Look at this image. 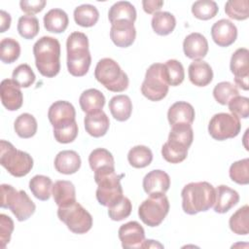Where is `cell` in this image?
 <instances>
[{
  "instance_id": "6da1fadb",
  "label": "cell",
  "mask_w": 249,
  "mask_h": 249,
  "mask_svg": "<svg viewBox=\"0 0 249 249\" xmlns=\"http://www.w3.org/2000/svg\"><path fill=\"white\" fill-rule=\"evenodd\" d=\"M35 65L40 74L53 78L60 70V43L51 36H43L33 46Z\"/></svg>"
},
{
  "instance_id": "c3c4849f",
  "label": "cell",
  "mask_w": 249,
  "mask_h": 249,
  "mask_svg": "<svg viewBox=\"0 0 249 249\" xmlns=\"http://www.w3.org/2000/svg\"><path fill=\"white\" fill-rule=\"evenodd\" d=\"M78 135V124L77 122L74 124L59 128V129H53V136L55 140L62 144H67L73 142Z\"/></svg>"
},
{
  "instance_id": "f35d334b",
  "label": "cell",
  "mask_w": 249,
  "mask_h": 249,
  "mask_svg": "<svg viewBox=\"0 0 249 249\" xmlns=\"http://www.w3.org/2000/svg\"><path fill=\"white\" fill-rule=\"evenodd\" d=\"M219 11L218 5L212 0H198L192 5V13L195 18L207 20L214 18Z\"/></svg>"
},
{
  "instance_id": "ac0fdd59",
  "label": "cell",
  "mask_w": 249,
  "mask_h": 249,
  "mask_svg": "<svg viewBox=\"0 0 249 249\" xmlns=\"http://www.w3.org/2000/svg\"><path fill=\"white\" fill-rule=\"evenodd\" d=\"M142 185L148 195L165 194L170 187V177L165 171L155 169L145 175Z\"/></svg>"
},
{
  "instance_id": "7a4b0ae2",
  "label": "cell",
  "mask_w": 249,
  "mask_h": 249,
  "mask_svg": "<svg viewBox=\"0 0 249 249\" xmlns=\"http://www.w3.org/2000/svg\"><path fill=\"white\" fill-rule=\"evenodd\" d=\"M67 69L72 76H85L91 63L88 36L79 31L72 32L66 41Z\"/></svg>"
},
{
  "instance_id": "f546056e",
  "label": "cell",
  "mask_w": 249,
  "mask_h": 249,
  "mask_svg": "<svg viewBox=\"0 0 249 249\" xmlns=\"http://www.w3.org/2000/svg\"><path fill=\"white\" fill-rule=\"evenodd\" d=\"M44 26L49 32L61 33L68 26L69 18L61 9H52L44 16Z\"/></svg>"
},
{
  "instance_id": "8992f818",
  "label": "cell",
  "mask_w": 249,
  "mask_h": 249,
  "mask_svg": "<svg viewBox=\"0 0 249 249\" xmlns=\"http://www.w3.org/2000/svg\"><path fill=\"white\" fill-rule=\"evenodd\" d=\"M124 174L118 175L115 168H105L94 172V181L97 184L96 199L99 204L109 206L123 195L121 179Z\"/></svg>"
},
{
  "instance_id": "30bf717a",
  "label": "cell",
  "mask_w": 249,
  "mask_h": 249,
  "mask_svg": "<svg viewBox=\"0 0 249 249\" xmlns=\"http://www.w3.org/2000/svg\"><path fill=\"white\" fill-rule=\"evenodd\" d=\"M57 217L74 233H86L92 227L90 213L77 201L66 206L58 207Z\"/></svg>"
},
{
  "instance_id": "74e56055",
  "label": "cell",
  "mask_w": 249,
  "mask_h": 249,
  "mask_svg": "<svg viewBox=\"0 0 249 249\" xmlns=\"http://www.w3.org/2000/svg\"><path fill=\"white\" fill-rule=\"evenodd\" d=\"M20 54V45L13 38H4L0 42V58L4 63L15 62Z\"/></svg>"
},
{
  "instance_id": "5b68a950",
  "label": "cell",
  "mask_w": 249,
  "mask_h": 249,
  "mask_svg": "<svg viewBox=\"0 0 249 249\" xmlns=\"http://www.w3.org/2000/svg\"><path fill=\"white\" fill-rule=\"evenodd\" d=\"M0 205L2 208L10 209L19 222L30 218L36 210L35 203L31 200L25 191H18L8 184L1 185Z\"/></svg>"
},
{
  "instance_id": "4316f807",
  "label": "cell",
  "mask_w": 249,
  "mask_h": 249,
  "mask_svg": "<svg viewBox=\"0 0 249 249\" xmlns=\"http://www.w3.org/2000/svg\"><path fill=\"white\" fill-rule=\"evenodd\" d=\"M81 109L87 113L91 114L102 110L105 105L104 94L96 89H89L82 92L79 98Z\"/></svg>"
},
{
  "instance_id": "d6986e66",
  "label": "cell",
  "mask_w": 249,
  "mask_h": 249,
  "mask_svg": "<svg viewBox=\"0 0 249 249\" xmlns=\"http://www.w3.org/2000/svg\"><path fill=\"white\" fill-rule=\"evenodd\" d=\"M136 37V29L133 22L119 21L111 24L110 38L120 48H127L133 44Z\"/></svg>"
},
{
  "instance_id": "bcb514c9",
  "label": "cell",
  "mask_w": 249,
  "mask_h": 249,
  "mask_svg": "<svg viewBox=\"0 0 249 249\" xmlns=\"http://www.w3.org/2000/svg\"><path fill=\"white\" fill-rule=\"evenodd\" d=\"M12 78L20 88H29L35 82L36 76L28 64L22 63L14 69Z\"/></svg>"
},
{
  "instance_id": "ab89813d",
  "label": "cell",
  "mask_w": 249,
  "mask_h": 249,
  "mask_svg": "<svg viewBox=\"0 0 249 249\" xmlns=\"http://www.w3.org/2000/svg\"><path fill=\"white\" fill-rule=\"evenodd\" d=\"M132 210V204L128 197L123 196L108 206V215L113 221H122L127 218Z\"/></svg>"
},
{
  "instance_id": "f907efd6",
  "label": "cell",
  "mask_w": 249,
  "mask_h": 249,
  "mask_svg": "<svg viewBox=\"0 0 249 249\" xmlns=\"http://www.w3.org/2000/svg\"><path fill=\"white\" fill-rule=\"evenodd\" d=\"M46 4H47L46 0H31V1L21 0L19 2L21 11L26 13L29 16H33L41 12L45 8Z\"/></svg>"
},
{
  "instance_id": "8fae6325",
  "label": "cell",
  "mask_w": 249,
  "mask_h": 249,
  "mask_svg": "<svg viewBox=\"0 0 249 249\" xmlns=\"http://www.w3.org/2000/svg\"><path fill=\"white\" fill-rule=\"evenodd\" d=\"M169 201L165 194L149 195L138 208L141 221L149 227L160 226L169 211Z\"/></svg>"
},
{
  "instance_id": "2e32d148",
  "label": "cell",
  "mask_w": 249,
  "mask_h": 249,
  "mask_svg": "<svg viewBox=\"0 0 249 249\" xmlns=\"http://www.w3.org/2000/svg\"><path fill=\"white\" fill-rule=\"evenodd\" d=\"M0 96L3 106L8 111L18 110L23 103L20 87L13 79H5L0 85Z\"/></svg>"
},
{
  "instance_id": "d4e9b609",
  "label": "cell",
  "mask_w": 249,
  "mask_h": 249,
  "mask_svg": "<svg viewBox=\"0 0 249 249\" xmlns=\"http://www.w3.org/2000/svg\"><path fill=\"white\" fill-rule=\"evenodd\" d=\"M188 75L191 83L196 87H205L213 80L212 68L203 60H194L189 65Z\"/></svg>"
},
{
  "instance_id": "db71d44e",
  "label": "cell",
  "mask_w": 249,
  "mask_h": 249,
  "mask_svg": "<svg viewBox=\"0 0 249 249\" xmlns=\"http://www.w3.org/2000/svg\"><path fill=\"white\" fill-rule=\"evenodd\" d=\"M150 247H160V248H162L163 246L160 243H159V242H157L156 240H153V239L145 240L143 248H150Z\"/></svg>"
},
{
  "instance_id": "ba28073f",
  "label": "cell",
  "mask_w": 249,
  "mask_h": 249,
  "mask_svg": "<svg viewBox=\"0 0 249 249\" xmlns=\"http://www.w3.org/2000/svg\"><path fill=\"white\" fill-rule=\"evenodd\" d=\"M95 79L108 90L122 92L128 87V77L120 65L112 58L105 57L100 59L94 70Z\"/></svg>"
},
{
  "instance_id": "f6af8a7d",
  "label": "cell",
  "mask_w": 249,
  "mask_h": 249,
  "mask_svg": "<svg viewBox=\"0 0 249 249\" xmlns=\"http://www.w3.org/2000/svg\"><path fill=\"white\" fill-rule=\"evenodd\" d=\"M229 174L233 182L239 185H247L249 183V159L234 161L230 167Z\"/></svg>"
},
{
  "instance_id": "44dd1931",
  "label": "cell",
  "mask_w": 249,
  "mask_h": 249,
  "mask_svg": "<svg viewBox=\"0 0 249 249\" xmlns=\"http://www.w3.org/2000/svg\"><path fill=\"white\" fill-rule=\"evenodd\" d=\"M196 113L193 105L186 101H177L173 103L167 112V120L170 126L177 124L192 125Z\"/></svg>"
},
{
  "instance_id": "4dcf8cb0",
  "label": "cell",
  "mask_w": 249,
  "mask_h": 249,
  "mask_svg": "<svg viewBox=\"0 0 249 249\" xmlns=\"http://www.w3.org/2000/svg\"><path fill=\"white\" fill-rule=\"evenodd\" d=\"M151 24L153 30L158 35L165 36L174 30L176 26V19L169 12H158L154 14Z\"/></svg>"
},
{
  "instance_id": "8d00e7d4",
  "label": "cell",
  "mask_w": 249,
  "mask_h": 249,
  "mask_svg": "<svg viewBox=\"0 0 249 249\" xmlns=\"http://www.w3.org/2000/svg\"><path fill=\"white\" fill-rule=\"evenodd\" d=\"M89 163L94 172L108 167H115L113 155L104 148L94 149L89 156Z\"/></svg>"
},
{
  "instance_id": "816d5d0a",
  "label": "cell",
  "mask_w": 249,
  "mask_h": 249,
  "mask_svg": "<svg viewBox=\"0 0 249 249\" xmlns=\"http://www.w3.org/2000/svg\"><path fill=\"white\" fill-rule=\"evenodd\" d=\"M142 6H143V10L147 14L152 15L160 11L161 7L163 6V1L162 0H143Z\"/></svg>"
},
{
  "instance_id": "277c9868",
  "label": "cell",
  "mask_w": 249,
  "mask_h": 249,
  "mask_svg": "<svg viewBox=\"0 0 249 249\" xmlns=\"http://www.w3.org/2000/svg\"><path fill=\"white\" fill-rule=\"evenodd\" d=\"M194 140L192 125L177 124L171 126L168 139L161 147L163 157L172 162L183 161Z\"/></svg>"
},
{
  "instance_id": "5bb4252c",
  "label": "cell",
  "mask_w": 249,
  "mask_h": 249,
  "mask_svg": "<svg viewBox=\"0 0 249 249\" xmlns=\"http://www.w3.org/2000/svg\"><path fill=\"white\" fill-rule=\"evenodd\" d=\"M76 111L74 106L65 100L53 102L48 111V118L53 129L68 126L76 122Z\"/></svg>"
},
{
  "instance_id": "836d02e7",
  "label": "cell",
  "mask_w": 249,
  "mask_h": 249,
  "mask_svg": "<svg viewBox=\"0 0 249 249\" xmlns=\"http://www.w3.org/2000/svg\"><path fill=\"white\" fill-rule=\"evenodd\" d=\"M29 189L32 195L40 200H48L52 195V179L45 175H35L29 181Z\"/></svg>"
},
{
  "instance_id": "ee69618b",
  "label": "cell",
  "mask_w": 249,
  "mask_h": 249,
  "mask_svg": "<svg viewBox=\"0 0 249 249\" xmlns=\"http://www.w3.org/2000/svg\"><path fill=\"white\" fill-rule=\"evenodd\" d=\"M164 68L168 86L176 87L182 84L185 78V71L180 61L176 59H168L164 63Z\"/></svg>"
},
{
  "instance_id": "b9f144b4",
  "label": "cell",
  "mask_w": 249,
  "mask_h": 249,
  "mask_svg": "<svg viewBox=\"0 0 249 249\" xmlns=\"http://www.w3.org/2000/svg\"><path fill=\"white\" fill-rule=\"evenodd\" d=\"M39 20L34 16H21L18 21V34L24 39H33L39 32Z\"/></svg>"
},
{
  "instance_id": "e0dca14e",
  "label": "cell",
  "mask_w": 249,
  "mask_h": 249,
  "mask_svg": "<svg viewBox=\"0 0 249 249\" xmlns=\"http://www.w3.org/2000/svg\"><path fill=\"white\" fill-rule=\"evenodd\" d=\"M211 36L219 47H229L236 40L237 28L231 20L222 18L212 25Z\"/></svg>"
},
{
  "instance_id": "7bdbcfd3",
  "label": "cell",
  "mask_w": 249,
  "mask_h": 249,
  "mask_svg": "<svg viewBox=\"0 0 249 249\" xmlns=\"http://www.w3.org/2000/svg\"><path fill=\"white\" fill-rule=\"evenodd\" d=\"M225 13L233 19L244 20L249 18L248 0H229L225 5Z\"/></svg>"
},
{
  "instance_id": "484cf974",
  "label": "cell",
  "mask_w": 249,
  "mask_h": 249,
  "mask_svg": "<svg viewBox=\"0 0 249 249\" xmlns=\"http://www.w3.org/2000/svg\"><path fill=\"white\" fill-rule=\"evenodd\" d=\"M52 195L58 207L69 205L76 200V190L72 182L58 180L53 185Z\"/></svg>"
},
{
  "instance_id": "e575fe53",
  "label": "cell",
  "mask_w": 249,
  "mask_h": 249,
  "mask_svg": "<svg viewBox=\"0 0 249 249\" xmlns=\"http://www.w3.org/2000/svg\"><path fill=\"white\" fill-rule=\"evenodd\" d=\"M229 226L231 231L239 235L249 232V207L247 204L238 208L230 218Z\"/></svg>"
},
{
  "instance_id": "d6a6232c",
  "label": "cell",
  "mask_w": 249,
  "mask_h": 249,
  "mask_svg": "<svg viewBox=\"0 0 249 249\" xmlns=\"http://www.w3.org/2000/svg\"><path fill=\"white\" fill-rule=\"evenodd\" d=\"M37 128V121L29 113L20 114L14 123V129L20 138H31L36 134Z\"/></svg>"
},
{
  "instance_id": "7dc6e473",
  "label": "cell",
  "mask_w": 249,
  "mask_h": 249,
  "mask_svg": "<svg viewBox=\"0 0 249 249\" xmlns=\"http://www.w3.org/2000/svg\"><path fill=\"white\" fill-rule=\"evenodd\" d=\"M229 110L237 118L247 119L249 117V99L239 94L233 97L229 103Z\"/></svg>"
},
{
  "instance_id": "ffe728a7",
  "label": "cell",
  "mask_w": 249,
  "mask_h": 249,
  "mask_svg": "<svg viewBox=\"0 0 249 249\" xmlns=\"http://www.w3.org/2000/svg\"><path fill=\"white\" fill-rule=\"evenodd\" d=\"M183 51L187 57L201 60L208 53L207 39L198 32L190 33L183 42Z\"/></svg>"
},
{
  "instance_id": "9c48e42d",
  "label": "cell",
  "mask_w": 249,
  "mask_h": 249,
  "mask_svg": "<svg viewBox=\"0 0 249 249\" xmlns=\"http://www.w3.org/2000/svg\"><path fill=\"white\" fill-rule=\"evenodd\" d=\"M168 88L164 64L154 63L150 65L141 86L142 94L151 101H160L166 96Z\"/></svg>"
},
{
  "instance_id": "60d3db41",
  "label": "cell",
  "mask_w": 249,
  "mask_h": 249,
  "mask_svg": "<svg viewBox=\"0 0 249 249\" xmlns=\"http://www.w3.org/2000/svg\"><path fill=\"white\" fill-rule=\"evenodd\" d=\"M239 91L235 85L230 82L218 83L213 89V96L215 100L221 105H228V103L236 95Z\"/></svg>"
},
{
  "instance_id": "1f68e13d",
  "label": "cell",
  "mask_w": 249,
  "mask_h": 249,
  "mask_svg": "<svg viewBox=\"0 0 249 249\" xmlns=\"http://www.w3.org/2000/svg\"><path fill=\"white\" fill-rule=\"evenodd\" d=\"M99 18V12L93 5L83 4L74 10V20L82 27L93 26Z\"/></svg>"
},
{
  "instance_id": "9a60e30c",
  "label": "cell",
  "mask_w": 249,
  "mask_h": 249,
  "mask_svg": "<svg viewBox=\"0 0 249 249\" xmlns=\"http://www.w3.org/2000/svg\"><path fill=\"white\" fill-rule=\"evenodd\" d=\"M118 233L123 248H143L145 231L138 222L130 221L122 225Z\"/></svg>"
},
{
  "instance_id": "cb8c5ba5",
  "label": "cell",
  "mask_w": 249,
  "mask_h": 249,
  "mask_svg": "<svg viewBox=\"0 0 249 249\" xmlns=\"http://www.w3.org/2000/svg\"><path fill=\"white\" fill-rule=\"evenodd\" d=\"M86 131L92 137H101L106 134L110 126V121L103 110L87 114L84 120Z\"/></svg>"
},
{
  "instance_id": "52a82bcc",
  "label": "cell",
  "mask_w": 249,
  "mask_h": 249,
  "mask_svg": "<svg viewBox=\"0 0 249 249\" xmlns=\"http://www.w3.org/2000/svg\"><path fill=\"white\" fill-rule=\"evenodd\" d=\"M0 163L6 170L15 177L27 175L33 167L32 157L6 140L0 141Z\"/></svg>"
},
{
  "instance_id": "f1b7e54d",
  "label": "cell",
  "mask_w": 249,
  "mask_h": 249,
  "mask_svg": "<svg viewBox=\"0 0 249 249\" xmlns=\"http://www.w3.org/2000/svg\"><path fill=\"white\" fill-rule=\"evenodd\" d=\"M109 109L115 120L124 122L129 119L132 112V102L129 96L119 94L113 96L109 101Z\"/></svg>"
},
{
  "instance_id": "3957f363",
  "label": "cell",
  "mask_w": 249,
  "mask_h": 249,
  "mask_svg": "<svg viewBox=\"0 0 249 249\" xmlns=\"http://www.w3.org/2000/svg\"><path fill=\"white\" fill-rule=\"evenodd\" d=\"M182 208L185 213L195 215L210 209L215 202V188L208 182H191L182 192Z\"/></svg>"
},
{
  "instance_id": "4fadbf2b",
  "label": "cell",
  "mask_w": 249,
  "mask_h": 249,
  "mask_svg": "<svg viewBox=\"0 0 249 249\" xmlns=\"http://www.w3.org/2000/svg\"><path fill=\"white\" fill-rule=\"evenodd\" d=\"M230 68L234 75L236 86L244 90L249 89V51L246 48L237 49L231 55Z\"/></svg>"
},
{
  "instance_id": "7402d4cb",
  "label": "cell",
  "mask_w": 249,
  "mask_h": 249,
  "mask_svg": "<svg viewBox=\"0 0 249 249\" xmlns=\"http://www.w3.org/2000/svg\"><path fill=\"white\" fill-rule=\"evenodd\" d=\"M239 201L238 193L226 185H220L215 189L214 211L220 214L228 212Z\"/></svg>"
},
{
  "instance_id": "f5cc1de1",
  "label": "cell",
  "mask_w": 249,
  "mask_h": 249,
  "mask_svg": "<svg viewBox=\"0 0 249 249\" xmlns=\"http://www.w3.org/2000/svg\"><path fill=\"white\" fill-rule=\"evenodd\" d=\"M0 17H1V28L0 32H5L8 30L11 26V16L9 13L5 12L4 10L0 11Z\"/></svg>"
},
{
  "instance_id": "d590c367",
  "label": "cell",
  "mask_w": 249,
  "mask_h": 249,
  "mask_svg": "<svg viewBox=\"0 0 249 249\" xmlns=\"http://www.w3.org/2000/svg\"><path fill=\"white\" fill-rule=\"evenodd\" d=\"M127 160L135 168H144L152 162L153 153L147 146L137 145L128 151Z\"/></svg>"
},
{
  "instance_id": "7c38bea8",
  "label": "cell",
  "mask_w": 249,
  "mask_h": 249,
  "mask_svg": "<svg viewBox=\"0 0 249 249\" xmlns=\"http://www.w3.org/2000/svg\"><path fill=\"white\" fill-rule=\"evenodd\" d=\"M241 129L239 118L229 113L215 114L209 121L208 132L218 141L236 137Z\"/></svg>"
},
{
  "instance_id": "681fc988",
  "label": "cell",
  "mask_w": 249,
  "mask_h": 249,
  "mask_svg": "<svg viewBox=\"0 0 249 249\" xmlns=\"http://www.w3.org/2000/svg\"><path fill=\"white\" fill-rule=\"evenodd\" d=\"M14 231V222L6 214L0 215V244L1 248H5L10 242L12 232Z\"/></svg>"
},
{
  "instance_id": "83f0119b",
  "label": "cell",
  "mask_w": 249,
  "mask_h": 249,
  "mask_svg": "<svg viewBox=\"0 0 249 249\" xmlns=\"http://www.w3.org/2000/svg\"><path fill=\"white\" fill-rule=\"evenodd\" d=\"M108 18L111 24L119 21H129L134 23L136 19V10L130 2L119 1L109 9Z\"/></svg>"
},
{
  "instance_id": "603a6c76",
  "label": "cell",
  "mask_w": 249,
  "mask_h": 249,
  "mask_svg": "<svg viewBox=\"0 0 249 249\" xmlns=\"http://www.w3.org/2000/svg\"><path fill=\"white\" fill-rule=\"evenodd\" d=\"M81 158L73 150L60 151L54 158V168L62 174L70 175L76 173L81 167Z\"/></svg>"
}]
</instances>
